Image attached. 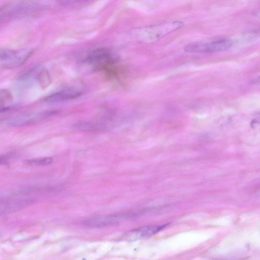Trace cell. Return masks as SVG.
<instances>
[{
	"mask_svg": "<svg viewBox=\"0 0 260 260\" xmlns=\"http://www.w3.org/2000/svg\"><path fill=\"white\" fill-rule=\"evenodd\" d=\"M183 25L181 21H170L141 28L137 30L135 35L140 42L152 43L181 28Z\"/></svg>",
	"mask_w": 260,
	"mask_h": 260,
	"instance_id": "cell-1",
	"label": "cell"
},
{
	"mask_svg": "<svg viewBox=\"0 0 260 260\" xmlns=\"http://www.w3.org/2000/svg\"><path fill=\"white\" fill-rule=\"evenodd\" d=\"M233 44L231 39L222 38L206 42H194L186 45L184 50L191 53H210L223 51L230 48Z\"/></svg>",
	"mask_w": 260,
	"mask_h": 260,
	"instance_id": "cell-2",
	"label": "cell"
},
{
	"mask_svg": "<svg viewBox=\"0 0 260 260\" xmlns=\"http://www.w3.org/2000/svg\"><path fill=\"white\" fill-rule=\"evenodd\" d=\"M32 53L30 49H4L0 53V63L7 68L17 67L23 64Z\"/></svg>",
	"mask_w": 260,
	"mask_h": 260,
	"instance_id": "cell-3",
	"label": "cell"
},
{
	"mask_svg": "<svg viewBox=\"0 0 260 260\" xmlns=\"http://www.w3.org/2000/svg\"><path fill=\"white\" fill-rule=\"evenodd\" d=\"M85 60L89 64L95 65L96 68L102 69L112 63L114 58L112 53L108 49L100 48L89 53Z\"/></svg>",
	"mask_w": 260,
	"mask_h": 260,
	"instance_id": "cell-4",
	"label": "cell"
},
{
	"mask_svg": "<svg viewBox=\"0 0 260 260\" xmlns=\"http://www.w3.org/2000/svg\"><path fill=\"white\" fill-rule=\"evenodd\" d=\"M35 202V199L32 198H18L5 199L1 202V214L17 211Z\"/></svg>",
	"mask_w": 260,
	"mask_h": 260,
	"instance_id": "cell-5",
	"label": "cell"
},
{
	"mask_svg": "<svg viewBox=\"0 0 260 260\" xmlns=\"http://www.w3.org/2000/svg\"><path fill=\"white\" fill-rule=\"evenodd\" d=\"M122 218L120 215H108L93 217L83 221V224L86 226L92 228H102L114 225L118 223Z\"/></svg>",
	"mask_w": 260,
	"mask_h": 260,
	"instance_id": "cell-6",
	"label": "cell"
},
{
	"mask_svg": "<svg viewBox=\"0 0 260 260\" xmlns=\"http://www.w3.org/2000/svg\"><path fill=\"white\" fill-rule=\"evenodd\" d=\"M82 92L75 88H69L59 91L45 97L43 101L48 103H55L74 99L80 96Z\"/></svg>",
	"mask_w": 260,
	"mask_h": 260,
	"instance_id": "cell-7",
	"label": "cell"
},
{
	"mask_svg": "<svg viewBox=\"0 0 260 260\" xmlns=\"http://www.w3.org/2000/svg\"><path fill=\"white\" fill-rule=\"evenodd\" d=\"M167 225L161 226H145L133 230L128 233V237L132 240L147 238L153 236Z\"/></svg>",
	"mask_w": 260,
	"mask_h": 260,
	"instance_id": "cell-8",
	"label": "cell"
},
{
	"mask_svg": "<svg viewBox=\"0 0 260 260\" xmlns=\"http://www.w3.org/2000/svg\"><path fill=\"white\" fill-rule=\"evenodd\" d=\"M99 124L91 122L81 121L74 124L72 128L76 131L81 132H90L101 128Z\"/></svg>",
	"mask_w": 260,
	"mask_h": 260,
	"instance_id": "cell-9",
	"label": "cell"
},
{
	"mask_svg": "<svg viewBox=\"0 0 260 260\" xmlns=\"http://www.w3.org/2000/svg\"><path fill=\"white\" fill-rule=\"evenodd\" d=\"M52 158L50 157L34 158L26 161L29 165L44 166L50 164L52 162Z\"/></svg>",
	"mask_w": 260,
	"mask_h": 260,
	"instance_id": "cell-10",
	"label": "cell"
},
{
	"mask_svg": "<svg viewBox=\"0 0 260 260\" xmlns=\"http://www.w3.org/2000/svg\"><path fill=\"white\" fill-rule=\"evenodd\" d=\"M38 79L39 80L40 84H47V85H48L50 79L49 78V75L48 72L45 71H43L39 74Z\"/></svg>",
	"mask_w": 260,
	"mask_h": 260,
	"instance_id": "cell-11",
	"label": "cell"
},
{
	"mask_svg": "<svg viewBox=\"0 0 260 260\" xmlns=\"http://www.w3.org/2000/svg\"><path fill=\"white\" fill-rule=\"evenodd\" d=\"M16 153L13 152L9 153L1 156V163L2 164H8V162L12 158L15 157Z\"/></svg>",
	"mask_w": 260,
	"mask_h": 260,
	"instance_id": "cell-12",
	"label": "cell"
},
{
	"mask_svg": "<svg viewBox=\"0 0 260 260\" xmlns=\"http://www.w3.org/2000/svg\"><path fill=\"white\" fill-rule=\"evenodd\" d=\"M252 127L260 129V118H256L252 121Z\"/></svg>",
	"mask_w": 260,
	"mask_h": 260,
	"instance_id": "cell-13",
	"label": "cell"
},
{
	"mask_svg": "<svg viewBox=\"0 0 260 260\" xmlns=\"http://www.w3.org/2000/svg\"><path fill=\"white\" fill-rule=\"evenodd\" d=\"M256 82L260 83V76L256 79Z\"/></svg>",
	"mask_w": 260,
	"mask_h": 260,
	"instance_id": "cell-14",
	"label": "cell"
},
{
	"mask_svg": "<svg viewBox=\"0 0 260 260\" xmlns=\"http://www.w3.org/2000/svg\"><path fill=\"white\" fill-rule=\"evenodd\" d=\"M79 1H89V0H79Z\"/></svg>",
	"mask_w": 260,
	"mask_h": 260,
	"instance_id": "cell-15",
	"label": "cell"
}]
</instances>
